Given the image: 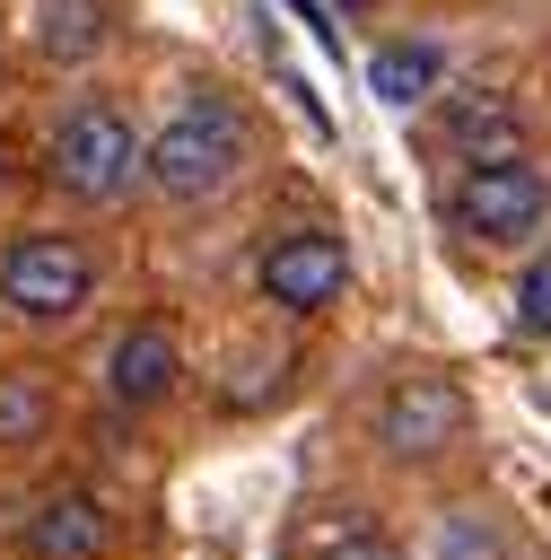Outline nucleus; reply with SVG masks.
<instances>
[{"label": "nucleus", "mask_w": 551, "mask_h": 560, "mask_svg": "<svg viewBox=\"0 0 551 560\" xmlns=\"http://www.w3.org/2000/svg\"><path fill=\"white\" fill-rule=\"evenodd\" d=\"M0 192H9V149H0Z\"/></svg>", "instance_id": "nucleus-16"}, {"label": "nucleus", "mask_w": 551, "mask_h": 560, "mask_svg": "<svg viewBox=\"0 0 551 560\" xmlns=\"http://www.w3.org/2000/svg\"><path fill=\"white\" fill-rule=\"evenodd\" d=\"M175 368H184V350H175V332L166 324H131L114 350H105V394L114 402H157V394H175Z\"/></svg>", "instance_id": "nucleus-7"}, {"label": "nucleus", "mask_w": 551, "mask_h": 560, "mask_svg": "<svg viewBox=\"0 0 551 560\" xmlns=\"http://www.w3.org/2000/svg\"><path fill=\"white\" fill-rule=\"evenodd\" d=\"M236 166H245V122H236L227 96H192V105L149 140V184L175 192V201H210V192H227Z\"/></svg>", "instance_id": "nucleus-1"}, {"label": "nucleus", "mask_w": 551, "mask_h": 560, "mask_svg": "<svg viewBox=\"0 0 551 560\" xmlns=\"http://www.w3.org/2000/svg\"><path fill=\"white\" fill-rule=\"evenodd\" d=\"M26 551L35 560H96L105 551V508L87 490H52L35 516H26Z\"/></svg>", "instance_id": "nucleus-8"}, {"label": "nucleus", "mask_w": 551, "mask_h": 560, "mask_svg": "<svg viewBox=\"0 0 551 560\" xmlns=\"http://www.w3.org/2000/svg\"><path fill=\"white\" fill-rule=\"evenodd\" d=\"M96 298V254L79 236H17L0 254V306L26 324H70Z\"/></svg>", "instance_id": "nucleus-3"}, {"label": "nucleus", "mask_w": 551, "mask_h": 560, "mask_svg": "<svg viewBox=\"0 0 551 560\" xmlns=\"http://www.w3.org/2000/svg\"><path fill=\"white\" fill-rule=\"evenodd\" d=\"M516 324H525V332H551V254L516 280Z\"/></svg>", "instance_id": "nucleus-14"}, {"label": "nucleus", "mask_w": 551, "mask_h": 560, "mask_svg": "<svg viewBox=\"0 0 551 560\" xmlns=\"http://www.w3.org/2000/svg\"><path fill=\"white\" fill-rule=\"evenodd\" d=\"M262 298L271 306H289V315H315V306H332L341 289H350V254H341V236H324V228H297V236H280L271 254H262Z\"/></svg>", "instance_id": "nucleus-5"}, {"label": "nucleus", "mask_w": 551, "mask_h": 560, "mask_svg": "<svg viewBox=\"0 0 551 560\" xmlns=\"http://www.w3.org/2000/svg\"><path fill=\"white\" fill-rule=\"evenodd\" d=\"M446 140H455L472 166H516V158H525V131H516L507 96H455V105H446Z\"/></svg>", "instance_id": "nucleus-9"}, {"label": "nucleus", "mask_w": 551, "mask_h": 560, "mask_svg": "<svg viewBox=\"0 0 551 560\" xmlns=\"http://www.w3.org/2000/svg\"><path fill=\"white\" fill-rule=\"evenodd\" d=\"M35 35L52 61H79L105 44V0H35Z\"/></svg>", "instance_id": "nucleus-11"}, {"label": "nucleus", "mask_w": 551, "mask_h": 560, "mask_svg": "<svg viewBox=\"0 0 551 560\" xmlns=\"http://www.w3.org/2000/svg\"><path fill=\"white\" fill-rule=\"evenodd\" d=\"M437 560H507V534H499V525H481V516H455V525H446V542H437Z\"/></svg>", "instance_id": "nucleus-12"}, {"label": "nucleus", "mask_w": 551, "mask_h": 560, "mask_svg": "<svg viewBox=\"0 0 551 560\" xmlns=\"http://www.w3.org/2000/svg\"><path fill=\"white\" fill-rule=\"evenodd\" d=\"M315 560H394V542H385L376 525H341V534H332Z\"/></svg>", "instance_id": "nucleus-15"}, {"label": "nucleus", "mask_w": 551, "mask_h": 560, "mask_svg": "<svg viewBox=\"0 0 551 560\" xmlns=\"http://www.w3.org/2000/svg\"><path fill=\"white\" fill-rule=\"evenodd\" d=\"M446 219L464 228V236H481V245H525L542 219H551V184H542V166H464V184L446 192Z\"/></svg>", "instance_id": "nucleus-4"}, {"label": "nucleus", "mask_w": 551, "mask_h": 560, "mask_svg": "<svg viewBox=\"0 0 551 560\" xmlns=\"http://www.w3.org/2000/svg\"><path fill=\"white\" fill-rule=\"evenodd\" d=\"M376 438L394 455H437L446 438H464V394L446 376H402L385 402H376Z\"/></svg>", "instance_id": "nucleus-6"}, {"label": "nucleus", "mask_w": 551, "mask_h": 560, "mask_svg": "<svg viewBox=\"0 0 551 560\" xmlns=\"http://www.w3.org/2000/svg\"><path fill=\"white\" fill-rule=\"evenodd\" d=\"M0 438H44V394L0 376Z\"/></svg>", "instance_id": "nucleus-13"}, {"label": "nucleus", "mask_w": 551, "mask_h": 560, "mask_svg": "<svg viewBox=\"0 0 551 560\" xmlns=\"http://www.w3.org/2000/svg\"><path fill=\"white\" fill-rule=\"evenodd\" d=\"M367 88H376L385 105H420V96L437 88V44H376Z\"/></svg>", "instance_id": "nucleus-10"}, {"label": "nucleus", "mask_w": 551, "mask_h": 560, "mask_svg": "<svg viewBox=\"0 0 551 560\" xmlns=\"http://www.w3.org/2000/svg\"><path fill=\"white\" fill-rule=\"evenodd\" d=\"M44 175H52L70 201H122L131 175H149V140H140L114 105H70L61 131H52Z\"/></svg>", "instance_id": "nucleus-2"}]
</instances>
